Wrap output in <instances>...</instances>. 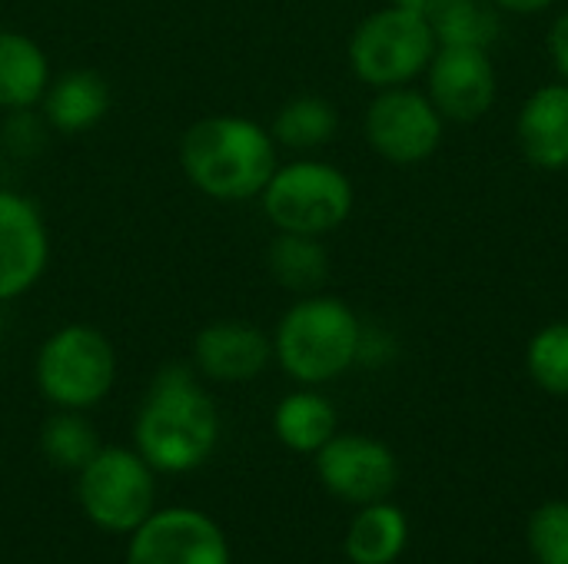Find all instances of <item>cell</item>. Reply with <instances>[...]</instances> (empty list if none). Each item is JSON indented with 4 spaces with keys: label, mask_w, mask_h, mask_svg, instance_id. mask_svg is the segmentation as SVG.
Returning a JSON list of instances; mask_svg holds the SVG:
<instances>
[{
    "label": "cell",
    "mask_w": 568,
    "mask_h": 564,
    "mask_svg": "<svg viewBox=\"0 0 568 564\" xmlns=\"http://www.w3.org/2000/svg\"><path fill=\"white\" fill-rule=\"evenodd\" d=\"M220 439L213 399L196 386L186 366H166L136 416V445L150 469L190 472L203 465Z\"/></svg>",
    "instance_id": "obj_2"
},
{
    "label": "cell",
    "mask_w": 568,
    "mask_h": 564,
    "mask_svg": "<svg viewBox=\"0 0 568 564\" xmlns=\"http://www.w3.org/2000/svg\"><path fill=\"white\" fill-rule=\"evenodd\" d=\"M80 505L106 532H136L153 515V472L143 455L100 449L80 469Z\"/></svg>",
    "instance_id": "obj_7"
},
{
    "label": "cell",
    "mask_w": 568,
    "mask_h": 564,
    "mask_svg": "<svg viewBox=\"0 0 568 564\" xmlns=\"http://www.w3.org/2000/svg\"><path fill=\"white\" fill-rule=\"evenodd\" d=\"M443 47H489L499 37V7L493 0H443L429 17Z\"/></svg>",
    "instance_id": "obj_20"
},
{
    "label": "cell",
    "mask_w": 568,
    "mask_h": 564,
    "mask_svg": "<svg viewBox=\"0 0 568 564\" xmlns=\"http://www.w3.org/2000/svg\"><path fill=\"white\" fill-rule=\"evenodd\" d=\"M47 263L50 233L40 209L27 196L0 189V302L33 289Z\"/></svg>",
    "instance_id": "obj_11"
},
{
    "label": "cell",
    "mask_w": 568,
    "mask_h": 564,
    "mask_svg": "<svg viewBox=\"0 0 568 564\" xmlns=\"http://www.w3.org/2000/svg\"><path fill=\"white\" fill-rule=\"evenodd\" d=\"M366 140L383 160L413 166L439 150L443 116L429 96L406 86H386L366 110Z\"/></svg>",
    "instance_id": "obj_8"
},
{
    "label": "cell",
    "mask_w": 568,
    "mask_h": 564,
    "mask_svg": "<svg viewBox=\"0 0 568 564\" xmlns=\"http://www.w3.org/2000/svg\"><path fill=\"white\" fill-rule=\"evenodd\" d=\"M116 379V352L110 339L87 326H60L37 352V386L60 409H90L97 406Z\"/></svg>",
    "instance_id": "obj_5"
},
{
    "label": "cell",
    "mask_w": 568,
    "mask_h": 564,
    "mask_svg": "<svg viewBox=\"0 0 568 564\" xmlns=\"http://www.w3.org/2000/svg\"><path fill=\"white\" fill-rule=\"evenodd\" d=\"M339 126V113L326 96H296L283 103L273 120V140L290 150H313L333 140Z\"/></svg>",
    "instance_id": "obj_21"
},
{
    "label": "cell",
    "mask_w": 568,
    "mask_h": 564,
    "mask_svg": "<svg viewBox=\"0 0 568 564\" xmlns=\"http://www.w3.org/2000/svg\"><path fill=\"white\" fill-rule=\"evenodd\" d=\"M526 542L536 564H568V502H546L529 515Z\"/></svg>",
    "instance_id": "obj_24"
},
{
    "label": "cell",
    "mask_w": 568,
    "mask_h": 564,
    "mask_svg": "<svg viewBox=\"0 0 568 564\" xmlns=\"http://www.w3.org/2000/svg\"><path fill=\"white\" fill-rule=\"evenodd\" d=\"M526 366L542 392L568 396V322H552L532 336Z\"/></svg>",
    "instance_id": "obj_23"
},
{
    "label": "cell",
    "mask_w": 568,
    "mask_h": 564,
    "mask_svg": "<svg viewBox=\"0 0 568 564\" xmlns=\"http://www.w3.org/2000/svg\"><path fill=\"white\" fill-rule=\"evenodd\" d=\"M180 163L203 196L243 203L260 196L276 173V140L256 120L216 113L183 133Z\"/></svg>",
    "instance_id": "obj_1"
},
{
    "label": "cell",
    "mask_w": 568,
    "mask_h": 564,
    "mask_svg": "<svg viewBox=\"0 0 568 564\" xmlns=\"http://www.w3.org/2000/svg\"><path fill=\"white\" fill-rule=\"evenodd\" d=\"M320 482L343 502H386L399 482V462L389 445L369 435H333L316 452Z\"/></svg>",
    "instance_id": "obj_9"
},
{
    "label": "cell",
    "mask_w": 568,
    "mask_h": 564,
    "mask_svg": "<svg viewBox=\"0 0 568 564\" xmlns=\"http://www.w3.org/2000/svg\"><path fill=\"white\" fill-rule=\"evenodd\" d=\"M499 10H513V13H539V10H546L549 3H556V0H493Z\"/></svg>",
    "instance_id": "obj_26"
},
{
    "label": "cell",
    "mask_w": 568,
    "mask_h": 564,
    "mask_svg": "<svg viewBox=\"0 0 568 564\" xmlns=\"http://www.w3.org/2000/svg\"><path fill=\"white\" fill-rule=\"evenodd\" d=\"M270 276L300 296L316 293L329 276V256L320 243V236H300V233H280L266 249Z\"/></svg>",
    "instance_id": "obj_18"
},
{
    "label": "cell",
    "mask_w": 568,
    "mask_h": 564,
    "mask_svg": "<svg viewBox=\"0 0 568 564\" xmlns=\"http://www.w3.org/2000/svg\"><path fill=\"white\" fill-rule=\"evenodd\" d=\"M549 53H552L559 73L568 80V10L552 23V30H549Z\"/></svg>",
    "instance_id": "obj_25"
},
{
    "label": "cell",
    "mask_w": 568,
    "mask_h": 564,
    "mask_svg": "<svg viewBox=\"0 0 568 564\" xmlns=\"http://www.w3.org/2000/svg\"><path fill=\"white\" fill-rule=\"evenodd\" d=\"M126 564H230V548L203 512L166 509L133 532Z\"/></svg>",
    "instance_id": "obj_10"
},
{
    "label": "cell",
    "mask_w": 568,
    "mask_h": 564,
    "mask_svg": "<svg viewBox=\"0 0 568 564\" xmlns=\"http://www.w3.org/2000/svg\"><path fill=\"white\" fill-rule=\"evenodd\" d=\"M50 86V60L20 30H0V110H30Z\"/></svg>",
    "instance_id": "obj_16"
},
{
    "label": "cell",
    "mask_w": 568,
    "mask_h": 564,
    "mask_svg": "<svg viewBox=\"0 0 568 564\" xmlns=\"http://www.w3.org/2000/svg\"><path fill=\"white\" fill-rule=\"evenodd\" d=\"M193 359L196 369L213 382H250L270 366L273 342L250 322L220 319L196 332Z\"/></svg>",
    "instance_id": "obj_13"
},
{
    "label": "cell",
    "mask_w": 568,
    "mask_h": 564,
    "mask_svg": "<svg viewBox=\"0 0 568 564\" xmlns=\"http://www.w3.org/2000/svg\"><path fill=\"white\" fill-rule=\"evenodd\" d=\"M409 542V522L403 509H396L389 499L359 505V515L353 519L346 532V558L353 564H393Z\"/></svg>",
    "instance_id": "obj_17"
},
{
    "label": "cell",
    "mask_w": 568,
    "mask_h": 564,
    "mask_svg": "<svg viewBox=\"0 0 568 564\" xmlns=\"http://www.w3.org/2000/svg\"><path fill=\"white\" fill-rule=\"evenodd\" d=\"M273 429L293 452H320L336 435V409L320 392H293L276 406Z\"/></svg>",
    "instance_id": "obj_19"
},
{
    "label": "cell",
    "mask_w": 568,
    "mask_h": 564,
    "mask_svg": "<svg viewBox=\"0 0 568 564\" xmlns=\"http://www.w3.org/2000/svg\"><path fill=\"white\" fill-rule=\"evenodd\" d=\"M516 136L523 153L539 170L568 166V83L536 90L519 110Z\"/></svg>",
    "instance_id": "obj_14"
},
{
    "label": "cell",
    "mask_w": 568,
    "mask_h": 564,
    "mask_svg": "<svg viewBox=\"0 0 568 564\" xmlns=\"http://www.w3.org/2000/svg\"><path fill=\"white\" fill-rule=\"evenodd\" d=\"M363 326L356 312L333 296H303L293 302L273 339V356L303 386L333 382L359 359Z\"/></svg>",
    "instance_id": "obj_3"
},
{
    "label": "cell",
    "mask_w": 568,
    "mask_h": 564,
    "mask_svg": "<svg viewBox=\"0 0 568 564\" xmlns=\"http://www.w3.org/2000/svg\"><path fill=\"white\" fill-rule=\"evenodd\" d=\"M260 199L266 219L280 233L323 236L343 226L353 213V183L343 170L329 163L300 160L290 166H276Z\"/></svg>",
    "instance_id": "obj_4"
},
{
    "label": "cell",
    "mask_w": 568,
    "mask_h": 564,
    "mask_svg": "<svg viewBox=\"0 0 568 564\" xmlns=\"http://www.w3.org/2000/svg\"><path fill=\"white\" fill-rule=\"evenodd\" d=\"M439 3H443V0H393V7H403V10L419 13V17H426V20L439 10Z\"/></svg>",
    "instance_id": "obj_27"
},
{
    "label": "cell",
    "mask_w": 568,
    "mask_h": 564,
    "mask_svg": "<svg viewBox=\"0 0 568 564\" xmlns=\"http://www.w3.org/2000/svg\"><path fill=\"white\" fill-rule=\"evenodd\" d=\"M40 445H43V455L57 469H77V472L100 452L93 425L83 416H77L73 409H63L60 416H53L43 425Z\"/></svg>",
    "instance_id": "obj_22"
},
{
    "label": "cell",
    "mask_w": 568,
    "mask_h": 564,
    "mask_svg": "<svg viewBox=\"0 0 568 564\" xmlns=\"http://www.w3.org/2000/svg\"><path fill=\"white\" fill-rule=\"evenodd\" d=\"M436 33L426 17L386 7L366 17L349 37V66L369 86H399L429 66Z\"/></svg>",
    "instance_id": "obj_6"
},
{
    "label": "cell",
    "mask_w": 568,
    "mask_h": 564,
    "mask_svg": "<svg viewBox=\"0 0 568 564\" xmlns=\"http://www.w3.org/2000/svg\"><path fill=\"white\" fill-rule=\"evenodd\" d=\"M429 100L456 123L479 120L496 100V66L483 47H443L429 60Z\"/></svg>",
    "instance_id": "obj_12"
},
{
    "label": "cell",
    "mask_w": 568,
    "mask_h": 564,
    "mask_svg": "<svg viewBox=\"0 0 568 564\" xmlns=\"http://www.w3.org/2000/svg\"><path fill=\"white\" fill-rule=\"evenodd\" d=\"M43 116L60 133L93 130L110 110V86L97 70H70L43 93Z\"/></svg>",
    "instance_id": "obj_15"
}]
</instances>
